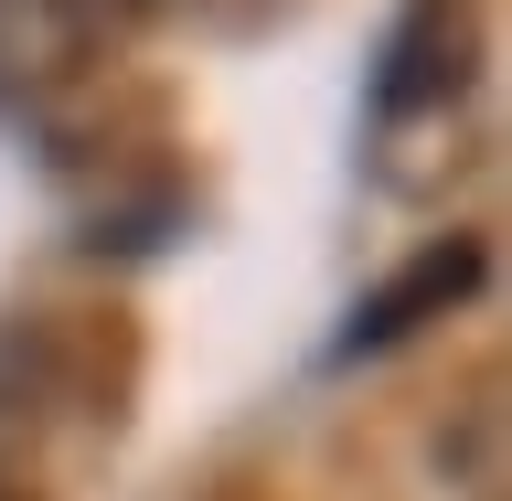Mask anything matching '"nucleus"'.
I'll return each instance as SVG.
<instances>
[{
    "mask_svg": "<svg viewBox=\"0 0 512 501\" xmlns=\"http://www.w3.org/2000/svg\"><path fill=\"white\" fill-rule=\"evenodd\" d=\"M150 0H0V107L32 128L86 118L139 54Z\"/></svg>",
    "mask_w": 512,
    "mask_h": 501,
    "instance_id": "1",
    "label": "nucleus"
},
{
    "mask_svg": "<svg viewBox=\"0 0 512 501\" xmlns=\"http://www.w3.org/2000/svg\"><path fill=\"white\" fill-rule=\"evenodd\" d=\"M480 54H491V22L480 0H395V22L374 43V139H406V128H438L470 107Z\"/></svg>",
    "mask_w": 512,
    "mask_h": 501,
    "instance_id": "2",
    "label": "nucleus"
},
{
    "mask_svg": "<svg viewBox=\"0 0 512 501\" xmlns=\"http://www.w3.org/2000/svg\"><path fill=\"white\" fill-rule=\"evenodd\" d=\"M480 278H491V246H480V235H427V246H416L384 288H363V299L342 310V331H331V352H320V363H363V352L416 342V331H427V320H448Z\"/></svg>",
    "mask_w": 512,
    "mask_h": 501,
    "instance_id": "3",
    "label": "nucleus"
},
{
    "mask_svg": "<svg viewBox=\"0 0 512 501\" xmlns=\"http://www.w3.org/2000/svg\"><path fill=\"white\" fill-rule=\"evenodd\" d=\"M192 22H214V32H256V22H278L288 0H182Z\"/></svg>",
    "mask_w": 512,
    "mask_h": 501,
    "instance_id": "4",
    "label": "nucleus"
},
{
    "mask_svg": "<svg viewBox=\"0 0 512 501\" xmlns=\"http://www.w3.org/2000/svg\"><path fill=\"white\" fill-rule=\"evenodd\" d=\"M0 501H32V491H22V470H0Z\"/></svg>",
    "mask_w": 512,
    "mask_h": 501,
    "instance_id": "5",
    "label": "nucleus"
}]
</instances>
